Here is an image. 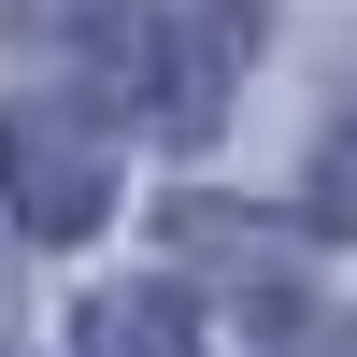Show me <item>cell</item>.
<instances>
[{"label": "cell", "mask_w": 357, "mask_h": 357, "mask_svg": "<svg viewBox=\"0 0 357 357\" xmlns=\"http://www.w3.org/2000/svg\"><path fill=\"white\" fill-rule=\"evenodd\" d=\"M301 357H357V343H329V329H314V343H301Z\"/></svg>", "instance_id": "4"}, {"label": "cell", "mask_w": 357, "mask_h": 357, "mask_svg": "<svg viewBox=\"0 0 357 357\" xmlns=\"http://www.w3.org/2000/svg\"><path fill=\"white\" fill-rule=\"evenodd\" d=\"M0 186H15V215L43 229V243H86L100 200H114V172H100V143H86V114L15 100V114H0Z\"/></svg>", "instance_id": "2"}, {"label": "cell", "mask_w": 357, "mask_h": 357, "mask_svg": "<svg viewBox=\"0 0 357 357\" xmlns=\"http://www.w3.org/2000/svg\"><path fill=\"white\" fill-rule=\"evenodd\" d=\"M86 357H200V329L158 301V286H114V301L86 314Z\"/></svg>", "instance_id": "3"}, {"label": "cell", "mask_w": 357, "mask_h": 357, "mask_svg": "<svg viewBox=\"0 0 357 357\" xmlns=\"http://www.w3.org/2000/svg\"><path fill=\"white\" fill-rule=\"evenodd\" d=\"M243 29H257V0H114L100 15V72L158 129H215L229 72H243Z\"/></svg>", "instance_id": "1"}]
</instances>
